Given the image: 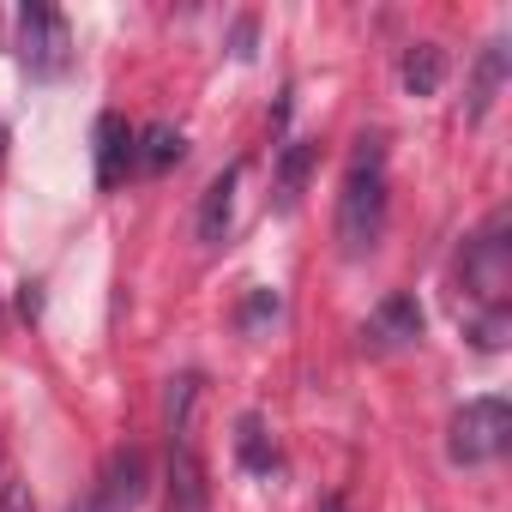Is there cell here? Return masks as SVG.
<instances>
[{"label": "cell", "mask_w": 512, "mask_h": 512, "mask_svg": "<svg viewBox=\"0 0 512 512\" xmlns=\"http://www.w3.org/2000/svg\"><path fill=\"white\" fill-rule=\"evenodd\" d=\"M380 235H386V151L380 139H362L338 187V247L350 260H362V253L380 247Z\"/></svg>", "instance_id": "cell-1"}, {"label": "cell", "mask_w": 512, "mask_h": 512, "mask_svg": "<svg viewBox=\"0 0 512 512\" xmlns=\"http://www.w3.org/2000/svg\"><path fill=\"white\" fill-rule=\"evenodd\" d=\"M169 512H205V464H199V374L169 380Z\"/></svg>", "instance_id": "cell-2"}, {"label": "cell", "mask_w": 512, "mask_h": 512, "mask_svg": "<svg viewBox=\"0 0 512 512\" xmlns=\"http://www.w3.org/2000/svg\"><path fill=\"white\" fill-rule=\"evenodd\" d=\"M512 440V410L506 398H470L452 428H446V458L452 464H494Z\"/></svg>", "instance_id": "cell-3"}, {"label": "cell", "mask_w": 512, "mask_h": 512, "mask_svg": "<svg viewBox=\"0 0 512 512\" xmlns=\"http://www.w3.org/2000/svg\"><path fill=\"white\" fill-rule=\"evenodd\" d=\"M464 284L482 308H506V284H512V241H506V211H494L482 223V235L464 247Z\"/></svg>", "instance_id": "cell-4"}, {"label": "cell", "mask_w": 512, "mask_h": 512, "mask_svg": "<svg viewBox=\"0 0 512 512\" xmlns=\"http://www.w3.org/2000/svg\"><path fill=\"white\" fill-rule=\"evenodd\" d=\"M19 61H25L31 73H43V79L67 73V61H73L67 19H61L55 7H43V0H31V7L19 13Z\"/></svg>", "instance_id": "cell-5"}, {"label": "cell", "mask_w": 512, "mask_h": 512, "mask_svg": "<svg viewBox=\"0 0 512 512\" xmlns=\"http://www.w3.org/2000/svg\"><path fill=\"white\" fill-rule=\"evenodd\" d=\"M139 500H145V452H139V446H121V452L103 458L91 494H85L73 512H133Z\"/></svg>", "instance_id": "cell-6"}, {"label": "cell", "mask_w": 512, "mask_h": 512, "mask_svg": "<svg viewBox=\"0 0 512 512\" xmlns=\"http://www.w3.org/2000/svg\"><path fill=\"white\" fill-rule=\"evenodd\" d=\"M362 338L368 344H380V350H404V344H416L422 338V308H416V296H386L380 308H374V320L362 326Z\"/></svg>", "instance_id": "cell-7"}, {"label": "cell", "mask_w": 512, "mask_h": 512, "mask_svg": "<svg viewBox=\"0 0 512 512\" xmlns=\"http://www.w3.org/2000/svg\"><path fill=\"white\" fill-rule=\"evenodd\" d=\"M187 157V139H181V127H169V121H151V127H139L133 133V169H145V175H163V169H175Z\"/></svg>", "instance_id": "cell-8"}, {"label": "cell", "mask_w": 512, "mask_h": 512, "mask_svg": "<svg viewBox=\"0 0 512 512\" xmlns=\"http://www.w3.org/2000/svg\"><path fill=\"white\" fill-rule=\"evenodd\" d=\"M235 181H241V169H223V175L205 187V199H199V241H205V247H217V241L229 235V217H235Z\"/></svg>", "instance_id": "cell-9"}, {"label": "cell", "mask_w": 512, "mask_h": 512, "mask_svg": "<svg viewBox=\"0 0 512 512\" xmlns=\"http://www.w3.org/2000/svg\"><path fill=\"white\" fill-rule=\"evenodd\" d=\"M127 163H133V133L121 115H103L97 121V187H115Z\"/></svg>", "instance_id": "cell-10"}, {"label": "cell", "mask_w": 512, "mask_h": 512, "mask_svg": "<svg viewBox=\"0 0 512 512\" xmlns=\"http://www.w3.org/2000/svg\"><path fill=\"white\" fill-rule=\"evenodd\" d=\"M398 79H404V91H410V97H434V91H440V79H446V55H440L434 43H410V49H404V61H398Z\"/></svg>", "instance_id": "cell-11"}, {"label": "cell", "mask_w": 512, "mask_h": 512, "mask_svg": "<svg viewBox=\"0 0 512 512\" xmlns=\"http://www.w3.org/2000/svg\"><path fill=\"white\" fill-rule=\"evenodd\" d=\"M235 452H241V464H247L253 476H272V470H278V446H272V434H266L260 416H241V422H235Z\"/></svg>", "instance_id": "cell-12"}, {"label": "cell", "mask_w": 512, "mask_h": 512, "mask_svg": "<svg viewBox=\"0 0 512 512\" xmlns=\"http://www.w3.org/2000/svg\"><path fill=\"white\" fill-rule=\"evenodd\" d=\"M314 157H320V145H314V139H296V145L278 157V205H284V211L302 199V181H308Z\"/></svg>", "instance_id": "cell-13"}, {"label": "cell", "mask_w": 512, "mask_h": 512, "mask_svg": "<svg viewBox=\"0 0 512 512\" xmlns=\"http://www.w3.org/2000/svg\"><path fill=\"white\" fill-rule=\"evenodd\" d=\"M500 79H506V43H488V55H482V67H476V91H470V115H476V121L488 115V103H494V91H500Z\"/></svg>", "instance_id": "cell-14"}, {"label": "cell", "mask_w": 512, "mask_h": 512, "mask_svg": "<svg viewBox=\"0 0 512 512\" xmlns=\"http://www.w3.org/2000/svg\"><path fill=\"white\" fill-rule=\"evenodd\" d=\"M506 332H512V314H506V308H476V314H470V338H476V350H500Z\"/></svg>", "instance_id": "cell-15"}, {"label": "cell", "mask_w": 512, "mask_h": 512, "mask_svg": "<svg viewBox=\"0 0 512 512\" xmlns=\"http://www.w3.org/2000/svg\"><path fill=\"white\" fill-rule=\"evenodd\" d=\"M0 512H37V506H31L25 488H7V494H0Z\"/></svg>", "instance_id": "cell-16"}, {"label": "cell", "mask_w": 512, "mask_h": 512, "mask_svg": "<svg viewBox=\"0 0 512 512\" xmlns=\"http://www.w3.org/2000/svg\"><path fill=\"white\" fill-rule=\"evenodd\" d=\"M320 512H344V500H326V506H320Z\"/></svg>", "instance_id": "cell-17"}, {"label": "cell", "mask_w": 512, "mask_h": 512, "mask_svg": "<svg viewBox=\"0 0 512 512\" xmlns=\"http://www.w3.org/2000/svg\"><path fill=\"white\" fill-rule=\"evenodd\" d=\"M0 145H7V127H0Z\"/></svg>", "instance_id": "cell-18"}]
</instances>
